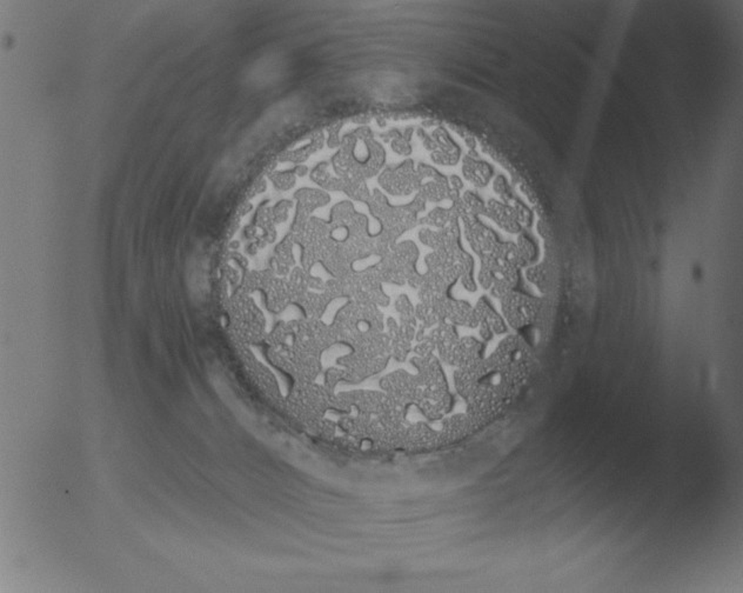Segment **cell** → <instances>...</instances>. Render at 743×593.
I'll return each mask as SVG.
<instances>
[{"label": "cell", "instance_id": "6", "mask_svg": "<svg viewBox=\"0 0 743 593\" xmlns=\"http://www.w3.org/2000/svg\"><path fill=\"white\" fill-rule=\"evenodd\" d=\"M516 247H518V254L521 256L522 261L525 263L526 266L535 261V245L533 243L532 239L526 236V235H521V236L518 237Z\"/></svg>", "mask_w": 743, "mask_h": 593}, {"label": "cell", "instance_id": "4", "mask_svg": "<svg viewBox=\"0 0 743 593\" xmlns=\"http://www.w3.org/2000/svg\"><path fill=\"white\" fill-rule=\"evenodd\" d=\"M475 309V313H477V323L484 327H489L492 329V332L497 333V334H501L505 333L506 329V322L493 307L491 304L488 303L487 299L481 298L477 303V307Z\"/></svg>", "mask_w": 743, "mask_h": 593}, {"label": "cell", "instance_id": "7", "mask_svg": "<svg viewBox=\"0 0 743 593\" xmlns=\"http://www.w3.org/2000/svg\"><path fill=\"white\" fill-rule=\"evenodd\" d=\"M509 203L512 206L513 210H514L515 215H516V219H518L520 225L529 226L532 224V212L529 211L528 208H526L521 201H514L512 198Z\"/></svg>", "mask_w": 743, "mask_h": 593}, {"label": "cell", "instance_id": "5", "mask_svg": "<svg viewBox=\"0 0 743 593\" xmlns=\"http://www.w3.org/2000/svg\"><path fill=\"white\" fill-rule=\"evenodd\" d=\"M463 172L468 181H472L477 188H484L492 178L493 170L488 164L477 160L467 159L465 162Z\"/></svg>", "mask_w": 743, "mask_h": 593}, {"label": "cell", "instance_id": "1", "mask_svg": "<svg viewBox=\"0 0 743 593\" xmlns=\"http://www.w3.org/2000/svg\"><path fill=\"white\" fill-rule=\"evenodd\" d=\"M500 300L504 320L514 329L527 327L539 312V300L518 290L509 292Z\"/></svg>", "mask_w": 743, "mask_h": 593}, {"label": "cell", "instance_id": "3", "mask_svg": "<svg viewBox=\"0 0 743 593\" xmlns=\"http://www.w3.org/2000/svg\"><path fill=\"white\" fill-rule=\"evenodd\" d=\"M484 215H488L493 222H497L501 229L509 233H518L522 226L518 224L514 210L509 204L501 201H491L486 205Z\"/></svg>", "mask_w": 743, "mask_h": 593}, {"label": "cell", "instance_id": "2", "mask_svg": "<svg viewBox=\"0 0 743 593\" xmlns=\"http://www.w3.org/2000/svg\"><path fill=\"white\" fill-rule=\"evenodd\" d=\"M465 220L467 222L468 239L474 251L481 258L493 254L500 243L497 235L491 229L486 227L482 222H479L477 217L466 215Z\"/></svg>", "mask_w": 743, "mask_h": 593}, {"label": "cell", "instance_id": "8", "mask_svg": "<svg viewBox=\"0 0 743 593\" xmlns=\"http://www.w3.org/2000/svg\"><path fill=\"white\" fill-rule=\"evenodd\" d=\"M493 188H494L495 193L500 196L502 198V201H505V203H509L512 199L513 197L511 195V191H509V184H507V181L502 176H498V177L495 178L494 183H493Z\"/></svg>", "mask_w": 743, "mask_h": 593}]
</instances>
